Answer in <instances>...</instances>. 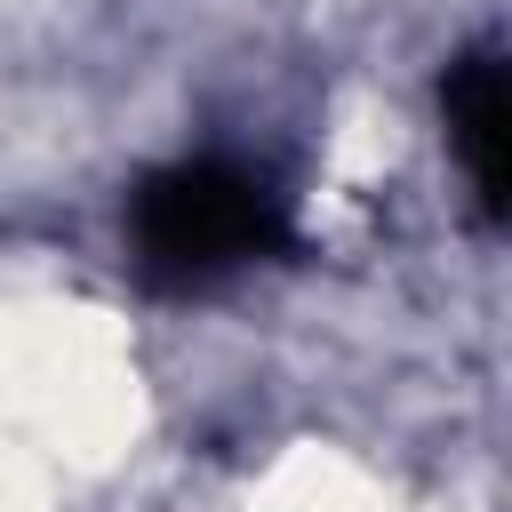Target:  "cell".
<instances>
[{
    "label": "cell",
    "instance_id": "7a4b0ae2",
    "mask_svg": "<svg viewBox=\"0 0 512 512\" xmlns=\"http://www.w3.org/2000/svg\"><path fill=\"white\" fill-rule=\"evenodd\" d=\"M440 104H448V136H456V152H464V168H472L480 208H488V216H504V144H512V96H504V64H496L488 48H472V56L448 72Z\"/></svg>",
    "mask_w": 512,
    "mask_h": 512
},
{
    "label": "cell",
    "instance_id": "6da1fadb",
    "mask_svg": "<svg viewBox=\"0 0 512 512\" xmlns=\"http://www.w3.org/2000/svg\"><path fill=\"white\" fill-rule=\"evenodd\" d=\"M136 272L160 288H208L280 240V200L240 160H176L136 184L128 208Z\"/></svg>",
    "mask_w": 512,
    "mask_h": 512
}]
</instances>
